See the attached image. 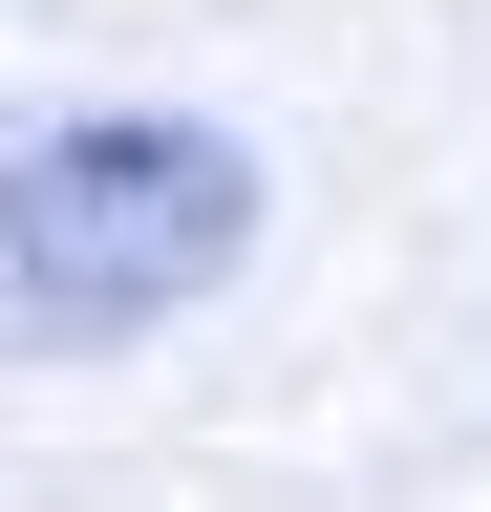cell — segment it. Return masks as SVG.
I'll list each match as a JSON object with an SVG mask.
<instances>
[{
	"label": "cell",
	"instance_id": "1",
	"mask_svg": "<svg viewBox=\"0 0 491 512\" xmlns=\"http://www.w3.org/2000/svg\"><path fill=\"white\" fill-rule=\"evenodd\" d=\"M257 256V150L193 107H65L0 128V363L22 342H150Z\"/></svg>",
	"mask_w": 491,
	"mask_h": 512
}]
</instances>
